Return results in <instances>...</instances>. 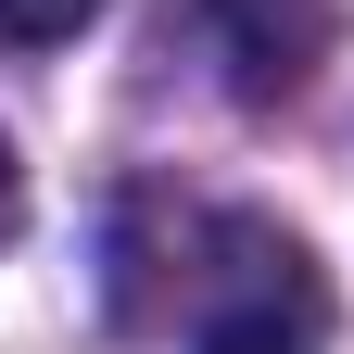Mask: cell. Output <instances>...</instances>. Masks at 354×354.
<instances>
[{
	"instance_id": "obj_1",
	"label": "cell",
	"mask_w": 354,
	"mask_h": 354,
	"mask_svg": "<svg viewBox=\"0 0 354 354\" xmlns=\"http://www.w3.org/2000/svg\"><path fill=\"white\" fill-rule=\"evenodd\" d=\"M203 354H317V342H304L279 304H241V317H215V329H203Z\"/></svg>"
},
{
	"instance_id": "obj_2",
	"label": "cell",
	"mask_w": 354,
	"mask_h": 354,
	"mask_svg": "<svg viewBox=\"0 0 354 354\" xmlns=\"http://www.w3.org/2000/svg\"><path fill=\"white\" fill-rule=\"evenodd\" d=\"M88 13H102V0H0V38H13V51H51V38H76Z\"/></svg>"
},
{
	"instance_id": "obj_3",
	"label": "cell",
	"mask_w": 354,
	"mask_h": 354,
	"mask_svg": "<svg viewBox=\"0 0 354 354\" xmlns=\"http://www.w3.org/2000/svg\"><path fill=\"white\" fill-rule=\"evenodd\" d=\"M13 215H26V165H13V140H0V241H13Z\"/></svg>"
}]
</instances>
